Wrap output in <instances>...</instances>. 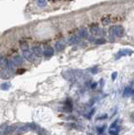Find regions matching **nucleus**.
Here are the masks:
<instances>
[{
  "mask_svg": "<svg viewBox=\"0 0 134 135\" xmlns=\"http://www.w3.org/2000/svg\"><path fill=\"white\" fill-rule=\"evenodd\" d=\"M9 76H10L9 74H8L7 71H3V72H2V77H3V79H8Z\"/></svg>",
  "mask_w": 134,
  "mask_h": 135,
  "instance_id": "aec40b11",
  "label": "nucleus"
},
{
  "mask_svg": "<svg viewBox=\"0 0 134 135\" xmlns=\"http://www.w3.org/2000/svg\"><path fill=\"white\" fill-rule=\"evenodd\" d=\"M107 117V115H104V116H102V117H97V119H104V118H106Z\"/></svg>",
  "mask_w": 134,
  "mask_h": 135,
  "instance_id": "5701e85b",
  "label": "nucleus"
},
{
  "mask_svg": "<svg viewBox=\"0 0 134 135\" xmlns=\"http://www.w3.org/2000/svg\"><path fill=\"white\" fill-rule=\"evenodd\" d=\"M56 50L57 51V52H62V51L63 50V49L65 48V46L63 45V43H62L61 42H58L56 43Z\"/></svg>",
  "mask_w": 134,
  "mask_h": 135,
  "instance_id": "9b49d317",
  "label": "nucleus"
},
{
  "mask_svg": "<svg viewBox=\"0 0 134 135\" xmlns=\"http://www.w3.org/2000/svg\"><path fill=\"white\" fill-rule=\"evenodd\" d=\"M20 48L24 51H28V43L25 41H20Z\"/></svg>",
  "mask_w": 134,
  "mask_h": 135,
  "instance_id": "9d476101",
  "label": "nucleus"
},
{
  "mask_svg": "<svg viewBox=\"0 0 134 135\" xmlns=\"http://www.w3.org/2000/svg\"><path fill=\"white\" fill-rule=\"evenodd\" d=\"M32 52L35 56L37 57H41L42 54H43V52H42V49L38 46H35L32 47Z\"/></svg>",
  "mask_w": 134,
  "mask_h": 135,
  "instance_id": "0eeeda50",
  "label": "nucleus"
},
{
  "mask_svg": "<svg viewBox=\"0 0 134 135\" xmlns=\"http://www.w3.org/2000/svg\"><path fill=\"white\" fill-rule=\"evenodd\" d=\"M116 77H117V73H116V72L112 73V74H111V79H112V80H116Z\"/></svg>",
  "mask_w": 134,
  "mask_h": 135,
  "instance_id": "412c9836",
  "label": "nucleus"
},
{
  "mask_svg": "<svg viewBox=\"0 0 134 135\" xmlns=\"http://www.w3.org/2000/svg\"><path fill=\"white\" fill-rule=\"evenodd\" d=\"M10 86H11V85H10L9 83L5 82V83H3L1 85V89L3 90H8L10 88Z\"/></svg>",
  "mask_w": 134,
  "mask_h": 135,
  "instance_id": "2eb2a0df",
  "label": "nucleus"
},
{
  "mask_svg": "<svg viewBox=\"0 0 134 135\" xmlns=\"http://www.w3.org/2000/svg\"><path fill=\"white\" fill-rule=\"evenodd\" d=\"M23 56H24V57L27 60V61H29V62L34 61L33 54L30 52V51H24V52H23Z\"/></svg>",
  "mask_w": 134,
  "mask_h": 135,
  "instance_id": "20e7f679",
  "label": "nucleus"
},
{
  "mask_svg": "<svg viewBox=\"0 0 134 135\" xmlns=\"http://www.w3.org/2000/svg\"><path fill=\"white\" fill-rule=\"evenodd\" d=\"M37 5L39 6V7H44V6L46 5V3H47V2L45 1V0H39V1L36 2Z\"/></svg>",
  "mask_w": 134,
  "mask_h": 135,
  "instance_id": "f3484780",
  "label": "nucleus"
},
{
  "mask_svg": "<svg viewBox=\"0 0 134 135\" xmlns=\"http://www.w3.org/2000/svg\"><path fill=\"white\" fill-rule=\"evenodd\" d=\"M109 32L111 36H116V37H122L124 33V29L121 25H116V26H111L110 28Z\"/></svg>",
  "mask_w": 134,
  "mask_h": 135,
  "instance_id": "f257e3e1",
  "label": "nucleus"
},
{
  "mask_svg": "<svg viewBox=\"0 0 134 135\" xmlns=\"http://www.w3.org/2000/svg\"><path fill=\"white\" fill-rule=\"evenodd\" d=\"M79 42V38L78 36H73L69 39V44L70 45H74V44H77L78 42Z\"/></svg>",
  "mask_w": 134,
  "mask_h": 135,
  "instance_id": "ddd939ff",
  "label": "nucleus"
},
{
  "mask_svg": "<svg viewBox=\"0 0 134 135\" xmlns=\"http://www.w3.org/2000/svg\"><path fill=\"white\" fill-rule=\"evenodd\" d=\"M117 120L116 122H114L113 123L110 125V129H109V133L110 135H118L119 134V131H120V128H119L117 126Z\"/></svg>",
  "mask_w": 134,
  "mask_h": 135,
  "instance_id": "7ed1b4c3",
  "label": "nucleus"
},
{
  "mask_svg": "<svg viewBox=\"0 0 134 135\" xmlns=\"http://www.w3.org/2000/svg\"><path fill=\"white\" fill-rule=\"evenodd\" d=\"M134 94V90L131 87H127L125 88L124 91H123V96L125 97H128V96L133 95Z\"/></svg>",
  "mask_w": 134,
  "mask_h": 135,
  "instance_id": "6e6552de",
  "label": "nucleus"
},
{
  "mask_svg": "<svg viewBox=\"0 0 134 135\" xmlns=\"http://www.w3.org/2000/svg\"><path fill=\"white\" fill-rule=\"evenodd\" d=\"M78 36L81 38H85L87 37V36H88V32H87L85 29H81L78 31Z\"/></svg>",
  "mask_w": 134,
  "mask_h": 135,
  "instance_id": "f8f14e48",
  "label": "nucleus"
},
{
  "mask_svg": "<svg viewBox=\"0 0 134 135\" xmlns=\"http://www.w3.org/2000/svg\"><path fill=\"white\" fill-rule=\"evenodd\" d=\"M14 128L13 127H8V128H6V130L4 131L3 135H10L13 132H14Z\"/></svg>",
  "mask_w": 134,
  "mask_h": 135,
  "instance_id": "dca6fc26",
  "label": "nucleus"
},
{
  "mask_svg": "<svg viewBox=\"0 0 134 135\" xmlns=\"http://www.w3.org/2000/svg\"><path fill=\"white\" fill-rule=\"evenodd\" d=\"M100 30L98 27H92L90 29V32L92 34H94V35H99V34H100Z\"/></svg>",
  "mask_w": 134,
  "mask_h": 135,
  "instance_id": "4468645a",
  "label": "nucleus"
},
{
  "mask_svg": "<svg viewBox=\"0 0 134 135\" xmlns=\"http://www.w3.org/2000/svg\"><path fill=\"white\" fill-rule=\"evenodd\" d=\"M134 52L133 50L129 48H125V49H122L116 54V59H119L122 57H125V56H131Z\"/></svg>",
  "mask_w": 134,
  "mask_h": 135,
  "instance_id": "f03ea898",
  "label": "nucleus"
},
{
  "mask_svg": "<svg viewBox=\"0 0 134 135\" xmlns=\"http://www.w3.org/2000/svg\"><path fill=\"white\" fill-rule=\"evenodd\" d=\"M13 63H14V65H16V66H20V65H22L23 64V58L20 57V56H19V55H17L15 56V57L13 58Z\"/></svg>",
  "mask_w": 134,
  "mask_h": 135,
  "instance_id": "1a4fd4ad",
  "label": "nucleus"
},
{
  "mask_svg": "<svg viewBox=\"0 0 134 135\" xmlns=\"http://www.w3.org/2000/svg\"><path fill=\"white\" fill-rule=\"evenodd\" d=\"M96 86H97V83H93L92 85H91V88H92V89H95Z\"/></svg>",
  "mask_w": 134,
  "mask_h": 135,
  "instance_id": "b1692460",
  "label": "nucleus"
},
{
  "mask_svg": "<svg viewBox=\"0 0 134 135\" xmlns=\"http://www.w3.org/2000/svg\"><path fill=\"white\" fill-rule=\"evenodd\" d=\"M104 129H105V128H98V133H99V134H102V133H103V131H104Z\"/></svg>",
  "mask_w": 134,
  "mask_h": 135,
  "instance_id": "4be33fe9",
  "label": "nucleus"
},
{
  "mask_svg": "<svg viewBox=\"0 0 134 135\" xmlns=\"http://www.w3.org/2000/svg\"><path fill=\"white\" fill-rule=\"evenodd\" d=\"M95 43L97 44V45H102V44L106 43V41L105 39H103V38H101V39H97L95 42Z\"/></svg>",
  "mask_w": 134,
  "mask_h": 135,
  "instance_id": "a211bd4d",
  "label": "nucleus"
},
{
  "mask_svg": "<svg viewBox=\"0 0 134 135\" xmlns=\"http://www.w3.org/2000/svg\"><path fill=\"white\" fill-rule=\"evenodd\" d=\"M110 18H105V19H103V20H102V23H103L104 25H106L110 24Z\"/></svg>",
  "mask_w": 134,
  "mask_h": 135,
  "instance_id": "6ab92c4d",
  "label": "nucleus"
},
{
  "mask_svg": "<svg viewBox=\"0 0 134 135\" xmlns=\"http://www.w3.org/2000/svg\"><path fill=\"white\" fill-rule=\"evenodd\" d=\"M8 65V61L6 59L5 57L1 56L0 57V68H7Z\"/></svg>",
  "mask_w": 134,
  "mask_h": 135,
  "instance_id": "423d86ee",
  "label": "nucleus"
},
{
  "mask_svg": "<svg viewBox=\"0 0 134 135\" xmlns=\"http://www.w3.org/2000/svg\"><path fill=\"white\" fill-rule=\"evenodd\" d=\"M53 53H54V50H53V48H52L51 46H47V47H46L44 50V52H43V54L46 57H52V56L53 55Z\"/></svg>",
  "mask_w": 134,
  "mask_h": 135,
  "instance_id": "39448f33",
  "label": "nucleus"
}]
</instances>
